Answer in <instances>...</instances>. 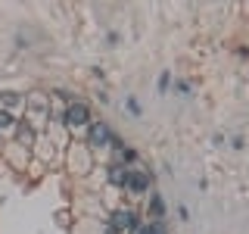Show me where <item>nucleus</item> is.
Wrapping results in <instances>:
<instances>
[{"label": "nucleus", "instance_id": "f257e3e1", "mask_svg": "<svg viewBox=\"0 0 249 234\" xmlns=\"http://www.w3.org/2000/svg\"><path fill=\"white\" fill-rule=\"evenodd\" d=\"M112 228L115 231H122V228L124 231H134L137 228V215L131 213V209H119V213L112 215Z\"/></svg>", "mask_w": 249, "mask_h": 234}, {"label": "nucleus", "instance_id": "f03ea898", "mask_svg": "<svg viewBox=\"0 0 249 234\" xmlns=\"http://www.w3.org/2000/svg\"><path fill=\"white\" fill-rule=\"evenodd\" d=\"M66 122L72 125V128L84 125V122H88V106H84V103H72V106H69V113H66Z\"/></svg>", "mask_w": 249, "mask_h": 234}, {"label": "nucleus", "instance_id": "7ed1b4c3", "mask_svg": "<svg viewBox=\"0 0 249 234\" xmlns=\"http://www.w3.org/2000/svg\"><path fill=\"white\" fill-rule=\"evenodd\" d=\"M106 140H109V128H106V125H90V144H106Z\"/></svg>", "mask_w": 249, "mask_h": 234}, {"label": "nucleus", "instance_id": "20e7f679", "mask_svg": "<svg viewBox=\"0 0 249 234\" xmlns=\"http://www.w3.org/2000/svg\"><path fill=\"white\" fill-rule=\"evenodd\" d=\"M124 187H131L134 194H143V191H146V178H143V175H134V172H128V181H124Z\"/></svg>", "mask_w": 249, "mask_h": 234}, {"label": "nucleus", "instance_id": "39448f33", "mask_svg": "<svg viewBox=\"0 0 249 234\" xmlns=\"http://www.w3.org/2000/svg\"><path fill=\"white\" fill-rule=\"evenodd\" d=\"M109 178H112V181L115 184H124V181H128V169H119V166H112V169H109Z\"/></svg>", "mask_w": 249, "mask_h": 234}, {"label": "nucleus", "instance_id": "423d86ee", "mask_svg": "<svg viewBox=\"0 0 249 234\" xmlns=\"http://www.w3.org/2000/svg\"><path fill=\"white\" fill-rule=\"evenodd\" d=\"M6 128H13V116L6 109H0V131H6Z\"/></svg>", "mask_w": 249, "mask_h": 234}, {"label": "nucleus", "instance_id": "0eeeda50", "mask_svg": "<svg viewBox=\"0 0 249 234\" xmlns=\"http://www.w3.org/2000/svg\"><path fill=\"white\" fill-rule=\"evenodd\" d=\"M162 213H165V206H162V200H159V197H153V215H156V218H162Z\"/></svg>", "mask_w": 249, "mask_h": 234}, {"label": "nucleus", "instance_id": "6e6552de", "mask_svg": "<svg viewBox=\"0 0 249 234\" xmlns=\"http://www.w3.org/2000/svg\"><path fill=\"white\" fill-rule=\"evenodd\" d=\"M137 234H153V228H137Z\"/></svg>", "mask_w": 249, "mask_h": 234}, {"label": "nucleus", "instance_id": "1a4fd4ad", "mask_svg": "<svg viewBox=\"0 0 249 234\" xmlns=\"http://www.w3.org/2000/svg\"><path fill=\"white\" fill-rule=\"evenodd\" d=\"M106 234H119V231H115V228H109V231H106Z\"/></svg>", "mask_w": 249, "mask_h": 234}]
</instances>
